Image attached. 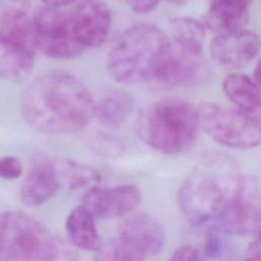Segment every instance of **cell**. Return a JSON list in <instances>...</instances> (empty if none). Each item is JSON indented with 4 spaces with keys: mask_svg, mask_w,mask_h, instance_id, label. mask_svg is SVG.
Instances as JSON below:
<instances>
[{
    "mask_svg": "<svg viewBox=\"0 0 261 261\" xmlns=\"http://www.w3.org/2000/svg\"><path fill=\"white\" fill-rule=\"evenodd\" d=\"M58 165L45 156L33 162L19 191L23 204L37 207L46 203L57 192L60 184Z\"/></svg>",
    "mask_w": 261,
    "mask_h": 261,
    "instance_id": "obj_12",
    "label": "cell"
},
{
    "mask_svg": "<svg viewBox=\"0 0 261 261\" xmlns=\"http://www.w3.org/2000/svg\"><path fill=\"white\" fill-rule=\"evenodd\" d=\"M35 52L22 48L0 34V75L10 82H23L32 71Z\"/></svg>",
    "mask_w": 261,
    "mask_h": 261,
    "instance_id": "obj_17",
    "label": "cell"
},
{
    "mask_svg": "<svg viewBox=\"0 0 261 261\" xmlns=\"http://www.w3.org/2000/svg\"><path fill=\"white\" fill-rule=\"evenodd\" d=\"M83 206L97 218H115L135 210L141 202V192L133 185L111 188L92 187L83 197Z\"/></svg>",
    "mask_w": 261,
    "mask_h": 261,
    "instance_id": "obj_10",
    "label": "cell"
},
{
    "mask_svg": "<svg viewBox=\"0 0 261 261\" xmlns=\"http://www.w3.org/2000/svg\"><path fill=\"white\" fill-rule=\"evenodd\" d=\"M57 243L48 228L19 211L0 213V261H53Z\"/></svg>",
    "mask_w": 261,
    "mask_h": 261,
    "instance_id": "obj_5",
    "label": "cell"
},
{
    "mask_svg": "<svg viewBox=\"0 0 261 261\" xmlns=\"http://www.w3.org/2000/svg\"><path fill=\"white\" fill-rule=\"evenodd\" d=\"M168 1H170V2H172V3H175V4H181V3H184L186 0H168Z\"/></svg>",
    "mask_w": 261,
    "mask_h": 261,
    "instance_id": "obj_32",
    "label": "cell"
},
{
    "mask_svg": "<svg viewBox=\"0 0 261 261\" xmlns=\"http://www.w3.org/2000/svg\"><path fill=\"white\" fill-rule=\"evenodd\" d=\"M119 237L145 256L160 252L165 241L164 230L159 221L146 213L133 215L122 221L119 226Z\"/></svg>",
    "mask_w": 261,
    "mask_h": 261,
    "instance_id": "obj_14",
    "label": "cell"
},
{
    "mask_svg": "<svg viewBox=\"0 0 261 261\" xmlns=\"http://www.w3.org/2000/svg\"><path fill=\"white\" fill-rule=\"evenodd\" d=\"M261 49V39L251 31L216 34L210 43V54L221 66L238 68L254 59Z\"/></svg>",
    "mask_w": 261,
    "mask_h": 261,
    "instance_id": "obj_11",
    "label": "cell"
},
{
    "mask_svg": "<svg viewBox=\"0 0 261 261\" xmlns=\"http://www.w3.org/2000/svg\"><path fill=\"white\" fill-rule=\"evenodd\" d=\"M223 232L214 228L206 238L201 261H237L232 245L222 234Z\"/></svg>",
    "mask_w": 261,
    "mask_h": 261,
    "instance_id": "obj_24",
    "label": "cell"
},
{
    "mask_svg": "<svg viewBox=\"0 0 261 261\" xmlns=\"http://www.w3.org/2000/svg\"><path fill=\"white\" fill-rule=\"evenodd\" d=\"M200 128L218 144L232 149H252L261 144V122L238 109L203 102L198 108Z\"/></svg>",
    "mask_w": 261,
    "mask_h": 261,
    "instance_id": "obj_6",
    "label": "cell"
},
{
    "mask_svg": "<svg viewBox=\"0 0 261 261\" xmlns=\"http://www.w3.org/2000/svg\"><path fill=\"white\" fill-rule=\"evenodd\" d=\"M160 0H126L129 7L137 13H147L153 10Z\"/></svg>",
    "mask_w": 261,
    "mask_h": 261,
    "instance_id": "obj_29",
    "label": "cell"
},
{
    "mask_svg": "<svg viewBox=\"0 0 261 261\" xmlns=\"http://www.w3.org/2000/svg\"><path fill=\"white\" fill-rule=\"evenodd\" d=\"M244 261H261V231L255 234L249 245Z\"/></svg>",
    "mask_w": 261,
    "mask_h": 261,
    "instance_id": "obj_28",
    "label": "cell"
},
{
    "mask_svg": "<svg viewBox=\"0 0 261 261\" xmlns=\"http://www.w3.org/2000/svg\"><path fill=\"white\" fill-rule=\"evenodd\" d=\"M222 89L238 110L257 119L261 116V87L247 74L230 73L225 76Z\"/></svg>",
    "mask_w": 261,
    "mask_h": 261,
    "instance_id": "obj_16",
    "label": "cell"
},
{
    "mask_svg": "<svg viewBox=\"0 0 261 261\" xmlns=\"http://www.w3.org/2000/svg\"><path fill=\"white\" fill-rule=\"evenodd\" d=\"M254 80L257 82V84L261 87V58L258 60L255 71H254Z\"/></svg>",
    "mask_w": 261,
    "mask_h": 261,
    "instance_id": "obj_31",
    "label": "cell"
},
{
    "mask_svg": "<svg viewBox=\"0 0 261 261\" xmlns=\"http://www.w3.org/2000/svg\"><path fill=\"white\" fill-rule=\"evenodd\" d=\"M45 6H50V7H60V6H64L67 4H71L77 0H41Z\"/></svg>",
    "mask_w": 261,
    "mask_h": 261,
    "instance_id": "obj_30",
    "label": "cell"
},
{
    "mask_svg": "<svg viewBox=\"0 0 261 261\" xmlns=\"http://www.w3.org/2000/svg\"><path fill=\"white\" fill-rule=\"evenodd\" d=\"M58 170L70 190L95 185L101 178L100 173L95 168L71 160L64 161L61 166H58Z\"/></svg>",
    "mask_w": 261,
    "mask_h": 261,
    "instance_id": "obj_22",
    "label": "cell"
},
{
    "mask_svg": "<svg viewBox=\"0 0 261 261\" xmlns=\"http://www.w3.org/2000/svg\"><path fill=\"white\" fill-rule=\"evenodd\" d=\"M170 39L151 24L125 30L110 49L106 66L112 80L124 85L159 81L169 56Z\"/></svg>",
    "mask_w": 261,
    "mask_h": 261,
    "instance_id": "obj_3",
    "label": "cell"
},
{
    "mask_svg": "<svg viewBox=\"0 0 261 261\" xmlns=\"http://www.w3.org/2000/svg\"><path fill=\"white\" fill-rule=\"evenodd\" d=\"M132 97L124 91L115 90L105 94L95 107V116L100 123L108 127H119L133 111Z\"/></svg>",
    "mask_w": 261,
    "mask_h": 261,
    "instance_id": "obj_19",
    "label": "cell"
},
{
    "mask_svg": "<svg viewBox=\"0 0 261 261\" xmlns=\"http://www.w3.org/2000/svg\"><path fill=\"white\" fill-rule=\"evenodd\" d=\"M96 103L74 76L54 71L33 81L20 97V111L29 125L44 134L75 133L95 116Z\"/></svg>",
    "mask_w": 261,
    "mask_h": 261,
    "instance_id": "obj_1",
    "label": "cell"
},
{
    "mask_svg": "<svg viewBox=\"0 0 261 261\" xmlns=\"http://www.w3.org/2000/svg\"><path fill=\"white\" fill-rule=\"evenodd\" d=\"M145 257L136 247L118 237L101 246L95 261H146Z\"/></svg>",
    "mask_w": 261,
    "mask_h": 261,
    "instance_id": "obj_23",
    "label": "cell"
},
{
    "mask_svg": "<svg viewBox=\"0 0 261 261\" xmlns=\"http://www.w3.org/2000/svg\"><path fill=\"white\" fill-rule=\"evenodd\" d=\"M135 128L152 149L166 155L181 154L196 141L200 128L197 108L181 99H163L139 112Z\"/></svg>",
    "mask_w": 261,
    "mask_h": 261,
    "instance_id": "obj_4",
    "label": "cell"
},
{
    "mask_svg": "<svg viewBox=\"0 0 261 261\" xmlns=\"http://www.w3.org/2000/svg\"><path fill=\"white\" fill-rule=\"evenodd\" d=\"M73 36L85 49L96 48L106 40L111 23L110 10L101 0H84L70 14Z\"/></svg>",
    "mask_w": 261,
    "mask_h": 261,
    "instance_id": "obj_9",
    "label": "cell"
},
{
    "mask_svg": "<svg viewBox=\"0 0 261 261\" xmlns=\"http://www.w3.org/2000/svg\"><path fill=\"white\" fill-rule=\"evenodd\" d=\"M0 34L12 43L35 52L33 22L20 8H6L0 15Z\"/></svg>",
    "mask_w": 261,
    "mask_h": 261,
    "instance_id": "obj_20",
    "label": "cell"
},
{
    "mask_svg": "<svg viewBox=\"0 0 261 261\" xmlns=\"http://www.w3.org/2000/svg\"><path fill=\"white\" fill-rule=\"evenodd\" d=\"M22 173L21 162L14 156H3L0 158V177L4 179L18 178Z\"/></svg>",
    "mask_w": 261,
    "mask_h": 261,
    "instance_id": "obj_25",
    "label": "cell"
},
{
    "mask_svg": "<svg viewBox=\"0 0 261 261\" xmlns=\"http://www.w3.org/2000/svg\"><path fill=\"white\" fill-rule=\"evenodd\" d=\"M216 229L230 234H256L261 231V188L246 175L233 204L218 221Z\"/></svg>",
    "mask_w": 261,
    "mask_h": 261,
    "instance_id": "obj_8",
    "label": "cell"
},
{
    "mask_svg": "<svg viewBox=\"0 0 261 261\" xmlns=\"http://www.w3.org/2000/svg\"><path fill=\"white\" fill-rule=\"evenodd\" d=\"M96 146L97 149L103 153H111V152H119L121 145L120 143L111 138V137H99L98 140L96 141Z\"/></svg>",
    "mask_w": 261,
    "mask_h": 261,
    "instance_id": "obj_27",
    "label": "cell"
},
{
    "mask_svg": "<svg viewBox=\"0 0 261 261\" xmlns=\"http://www.w3.org/2000/svg\"><path fill=\"white\" fill-rule=\"evenodd\" d=\"M207 75L208 65L202 54L186 51L171 42L169 56L158 82L169 86H193Z\"/></svg>",
    "mask_w": 261,
    "mask_h": 261,
    "instance_id": "obj_13",
    "label": "cell"
},
{
    "mask_svg": "<svg viewBox=\"0 0 261 261\" xmlns=\"http://www.w3.org/2000/svg\"><path fill=\"white\" fill-rule=\"evenodd\" d=\"M246 175L227 154L204 155L178 192L181 213L194 225H212L226 213L238 197Z\"/></svg>",
    "mask_w": 261,
    "mask_h": 261,
    "instance_id": "obj_2",
    "label": "cell"
},
{
    "mask_svg": "<svg viewBox=\"0 0 261 261\" xmlns=\"http://www.w3.org/2000/svg\"><path fill=\"white\" fill-rule=\"evenodd\" d=\"M170 29L174 45L195 54L202 53L205 31L201 22L189 17H178L171 20Z\"/></svg>",
    "mask_w": 261,
    "mask_h": 261,
    "instance_id": "obj_21",
    "label": "cell"
},
{
    "mask_svg": "<svg viewBox=\"0 0 261 261\" xmlns=\"http://www.w3.org/2000/svg\"><path fill=\"white\" fill-rule=\"evenodd\" d=\"M94 216L83 205L72 209L65 222V228L70 242L77 248L98 252L102 246Z\"/></svg>",
    "mask_w": 261,
    "mask_h": 261,
    "instance_id": "obj_18",
    "label": "cell"
},
{
    "mask_svg": "<svg viewBox=\"0 0 261 261\" xmlns=\"http://www.w3.org/2000/svg\"><path fill=\"white\" fill-rule=\"evenodd\" d=\"M36 46L47 56L55 59H71L85 49L75 40L70 14L50 6L36 10L33 17Z\"/></svg>",
    "mask_w": 261,
    "mask_h": 261,
    "instance_id": "obj_7",
    "label": "cell"
},
{
    "mask_svg": "<svg viewBox=\"0 0 261 261\" xmlns=\"http://www.w3.org/2000/svg\"><path fill=\"white\" fill-rule=\"evenodd\" d=\"M169 261H201V258L194 247L186 245L177 248Z\"/></svg>",
    "mask_w": 261,
    "mask_h": 261,
    "instance_id": "obj_26",
    "label": "cell"
},
{
    "mask_svg": "<svg viewBox=\"0 0 261 261\" xmlns=\"http://www.w3.org/2000/svg\"><path fill=\"white\" fill-rule=\"evenodd\" d=\"M252 0H211L206 24L215 34L245 30Z\"/></svg>",
    "mask_w": 261,
    "mask_h": 261,
    "instance_id": "obj_15",
    "label": "cell"
}]
</instances>
